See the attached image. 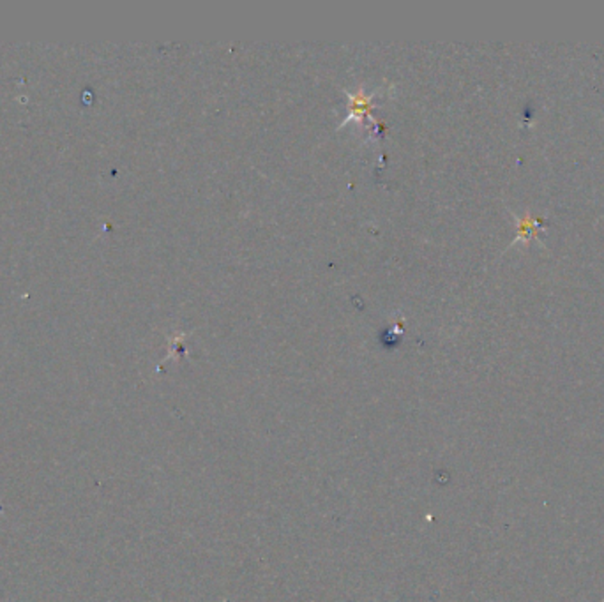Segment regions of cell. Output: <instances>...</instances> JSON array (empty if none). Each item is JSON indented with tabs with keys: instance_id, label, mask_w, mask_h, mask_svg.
Returning <instances> with one entry per match:
<instances>
[{
	"instance_id": "cell-1",
	"label": "cell",
	"mask_w": 604,
	"mask_h": 602,
	"mask_svg": "<svg viewBox=\"0 0 604 602\" xmlns=\"http://www.w3.org/2000/svg\"><path fill=\"white\" fill-rule=\"evenodd\" d=\"M369 107H371V96H366L362 91H359L356 94H352V96H350V108H349V117H347V120H350L352 117L362 119L364 115H368Z\"/></svg>"
}]
</instances>
